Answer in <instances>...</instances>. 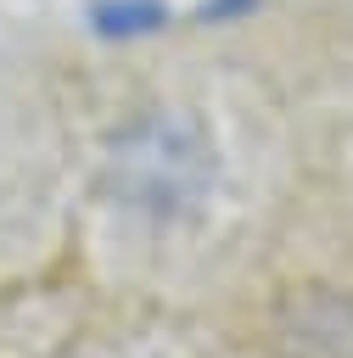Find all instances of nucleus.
Returning <instances> with one entry per match:
<instances>
[{"label":"nucleus","instance_id":"nucleus-1","mask_svg":"<svg viewBox=\"0 0 353 358\" xmlns=\"http://www.w3.org/2000/svg\"><path fill=\"white\" fill-rule=\"evenodd\" d=\"M118 157H123V168H118V185H129L140 201H185V196H196L202 185H207V151H202V140L185 129V123H174V117H162V123H146L134 140H123L118 145Z\"/></svg>","mask_w":353,"mask_h":358},{"label":"nucleus","instance_id":"nucleus-2","mask_svg":"<svg viewBox=\"0 0 353 358\" xmlns=\"http://www.w3.org/2000/svg\"><path fill=\"white\" fill-rule=\"evenodd\" d=\"M162 17H168V6H162V0H101V6L90 11V22H95L106 39L151 34V28H162Z\"/></svg>","mask_w":353,"mask_h":358}]
</instances>
